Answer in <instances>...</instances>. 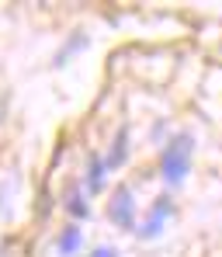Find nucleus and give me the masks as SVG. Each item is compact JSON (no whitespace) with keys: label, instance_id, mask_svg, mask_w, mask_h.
<instances>
[{"label":"nucleus","instance_id":"1","mask_svg":"<svg viewBox=\"0 0 222 257\" xmlns=\"http://www.w3.org/2000/svg\"><path fill=\"white\" fill-rule=\"evenodd\" d=\"M191 150H194V139H191L187 132H180V136H174V139L167 143L163 160H160V171H163V181H167L170 188L184 184V177L191 171Z\"/></svg>","mask_w":222,"mask_h":257},{"label":"nucleus","instance_id":"2","mask_svg":"<svg viewBox=\"0 0 222 257\" xmlns=\"http://www.w3.org/2000/svg\"><path fill=\"white\" fill-rule=\"evenodd\" d=\"M108 219L122 229H135V202L129 188H115V195L108 198Z\"/></svg>","mask_w":222,"mask_h":257},{"label":"nucleus","instance_id":"7","mask_svg":"<svg viewBox=\"0 0 222 257\" xmlns=\"http://www.w3.org/2000/svg\"><path fill=\"white\" fill-rule=\"evenodd\" d=\"M104 160L101 157H90V171H87V188L90 191H101V184H104Z\"/></svg>","mask_w":222,"mask_h":257},{"label":"nucleus","instance_id":"4","mask_svg":"<svg viewBox=\"0 0 222 257\" xmlns=\"http://www.w3.org/2000/svg\"><path fill=\"white\" fill-rule=\"evenodd\" d=\"M80 247H84V229H80V226H63V229L56 233V250L63 257L80 254Z\"/></svg>","mask_w":222,"mask_h":257},{"label":"nucleus","instance_id":"6","mask_svg":"<svg viewBox=\"0 0 222 257\" xmlns=\"http://www.w3.org/2000/svg\"><path fill=\"white\" fill-rule=\"evenodd\" d=\"M66 209H70V215H73V219H87V215H90L87 198H80V191H77V188L66 195Z\"/></svg>","mask_w":222,"mask_h":257},{"label":"nucleus","instance_id":"8","mask_svg":"<svg viewBox=\"0 0 222 257\" xmlns=\"http://www.w3.org/2000/svg\"><path fill=\"white\" fill-rule=\"evenodd\" d=\"M90 257H118V250H115V247H97Z\"/></svg>","mask_w":222,"mask_h":257},{"label":"nucleus","instance_id":"3","mask_svg":"<svg viewBox=\"0 0 222 257\" xmlns=\"http://www.w3.org/2000/svg\"><path fill=\"white\" fill-rule=\"evenodd\" d=\"M167 215H170V202H167V195L153 205V212H149V219L142 222V229H139V236L142 240H153V236H160L163 233V226H167Z\"/></svg>","mask_w":222,"mask_h":257},{"label":"nucleus","instance_id":"5","mask_svg":"<svg viewBox=\"0 0 222 257\" xmlns=\"http://www.w3.org/2000/svg\"><path fill=\"white\" fill-rule=\"evenodd\" d=\"M125 157H129V128H118V139H115V150L108 153V160H104V167H108V171H118V167L125 164Z\"/></svg>","mask_w":222,"mask_h":257}]
</instances>
